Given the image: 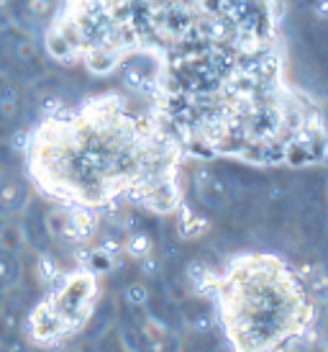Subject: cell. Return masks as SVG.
<instances>
[{"instance_id": "cell-6", "label": "cell", "mask_w": 328, "mask_h": 352, "mask_svg": "<svg viewBox=\"0 0 328 352\" xmlns=\"http://www.w3.org/2000/svg\"><path fill=\"white\" fill-rule=\"evenodd\" d=\"M208 219L203 214H198L193 206L183 204L177 208V236L185 239V242H198V239H203L208 234Z\"/></svg>"}, {"instance_id": "cell-12", "label": "cell", "mask_w": 328, "mask_h": 352, "mask_svg": "<svg viewBox=\"0 0 328 352\" xmlns=\"http://www.w3.org/2000/svg\"><path fill=\"white\" fill-rule=\"evenodd\" d=\"M124 301L128 303V306H144V303L149 301V288H146L144 283H131V285H126Z\"/></svg>"}, {"instance_id": "cell-15", "label": "cell", "mask_w": 328, "mask_h": 352, "mask_svg": "<svg viewBox=\"0 0 328 352\" xmlns=\"http://www.w3.org/2000/svg\"><path fill=\"white\" fill-rule=\"evenodd\" d=\"M139 267H141V273H144L146 278H154V275L159 273V260H156V254L152 252L149 257L139 260Z\"/></svg>"}, {"instance_id": "cell-14", "label": "cell", "mask_w": 328, "mask_h": 352, "mask_svg": "<svg viewBox=\"0 0 328 352\" xmlns=\"http://www.w3.org/2000/svg\"><path fill=\"white\" fill-rule=\"evenodd\" d=\"M16 108H19L16 90H5V93H0V116L13 118V116H16Z\"/></svg>"}, {"instance_id": "cell-7", "label": "cell", "mask_w": 328, "mask_h": 352, "mask_svg": "<svg viewBox=\"0 0 328 352\" xmlns=\"http://www.w3.org/2000/svg\"><path fill=\"white\" fill-rule=\"evenodd\" d=\"M185 275H187V280H190L195 294L211 296L213 280H215V270H213V267H208L205 263H190L187 270H185Z\"/></svg>"}, {"instance_id": "cell-3", "label": "cell", "mask_w": 328, "mask_h": 352, "mask_svg": "<svg viewBox=\"0 0 328 352\" xmlns=\"http://www.w3.org/2000/svg\"><path fill=\"white\" fill-rule=\"evenodd\" d=\"M100 283L87 267H75L47 291L26 319V334L36 347H62L85 329L95 311Z\"/></svg>"}, {"instance_id": "cell-8", "label": "cell", "mask_w": 328, "mask_h": 352, "mask_svg": "<svg viewBox=\"0 0 328 352\" xmlns=\"http://www.w3.org/2000/svg\"><path fill=\"white\" fill-rule=\"evenodd\" d=\"M154 252V239L146 234V232H131V234L124 239V254L131 257V260H144Z\"/></svg>"}, {"instance_id": "cell-2", "label": "cell", "mask_w": 328, "mask_h": 352, "mask_svg": "<svg viewBox=\"0 0 328 352\" xmlns=\"http://www.w3.org/2000/svg\"><path fill=\"white\" fill-rule=\"evenodd\" d=\"M211 298L229 352H295L316 322L308 283L272 252L233 254Z\"/></svg>"}, {"instance_id": "cell-13", "label": "cell", "mask_w": 328, "mask_h": 352, "mask_svg": "<svg viewBox=\"0 0 328 352\" xmlns=\"http://www.w3.org/2000/svg\"><path fill=\"white\" fill-rule=\"evenodd\" d=\"M65 108H67V103L59 98V96H44L39 103V113H41V118H49V116L62 113Z\"/></svg>"}, {"instance_id": "cell-18", "label": "cell", "mask_w": 328, "mask_h": 352, "mask_svg": "<svg viewBox=\"0 0 328 352\" xmlns=\"http://www.w3.org/2000/svg\"><path fill=\"white\" fill-rule=\"evenodd\" d=\"M3 175H5V173H3V170H0V177H3Z\"/></svg>"}, {"instance_id": "cell-17", "label": "cell", "mask_w": 328, "mask_h": 352, "mask_svg": "<svg viewBox=\"0 0 328 352\" xmlns=\"http://www.w3.org/2000/svg\"><path fill=\"white\" fill-rule=\"evenodd\" d=\"M16 57H19V59L36 57V47H34L31 41H19V44H16Z\"/></svg>"}, {"instance_id": "cell-10", "label": "cell", "mask_w": 328, "mask_h": 352, "mask_svg": "<svg viewBox=\"0 0 328 352\" xmlns=\"http://www.w3.org/2000/svg\"><path fill=\"white\" fill-rule=\"evenodd\" d=\"M62 275L65 273H62V267H59L54 254L41 252L39 257H36V278H39V283L44 285V288H51Z\"/></svg>"}, {"instance_id": "cell-4", "label": "cell", "mask_w": 328, "mask_h": 352, "mask_svg": "<svg viewBox=\"0 0 328 352\" xmlns=\"http://www.w3.org/2000/svg\"><path fill=\"white\" fill-rule=\"evenodd\" d=\"M100 226V214L82 206H59L47 214V232L57 242L69 247H85L93 242Z\"/></svg>"}, {"instance_id": "cell-16", "label": "cell", "mask_w": 328, "mask_h": 352, "mask_svg": "<svg viewBox=\"0 0 328 352\" xmlns=\"http://www.w3.org/2000/svg\"><path fill=\"white\" fill-rule=\"evenodd\" d=\"M31 16H47L51 10V0H29Z\"/></svg>"}, {"instance_id": "cell-11", "label": "cell", "mask_w": 328, "mask_h": 352, "mask_svg": "<svg viewBox=\"0 0 328 352\" xmlns=\"http://www.w3.org/2000/svg\"><path fill=\"white\" fill-rule=\"evenodd\" d=\"M23 245V232L16 224H5L0 229V250L8 252H19V247Z\"/></svg>"}, {"instance_id": "cell-9", "label": "cell", "mask_w": 328, "mask_h": 352, "mask_svg": "<svg viewBox=\"0 0 328 352\" xmlns=\"http://www.w3.org/2000/svg\"><path fill=\"white\" fill-rule=\"evenodd\" d=\"M21 280V263L16 252L0 250V291H8Z\"/></svg>"}, {"instance_id": "cell-5", "label": "cell", "mask_w": 328, "mask_h": 352, "mask_svg": "<svg viewBox=\"0 0 328 352\" xmlns=\"http://www.w3.org/2000/svg\"><path fill=\"white\" fill-rule=\"evenodd\" d=\"M31 201L29 186L19 177H0V219H16L26 211Z\"/></svg>"}, {"instance_id": "cell-1", "label": "cell", "mask_w": 328, "mask_h": 352, "mask_svg": "<svg viewBox=\"0 0 328 352\" xmlns=\"http://www.w3.org/2000/svg\"><path fill=\"white\" fill-rule=\"evenodd\" d=\"M21 155L31 186L59 206L128 204L169 216L185 204V152L149 108L118 90L39 118Z\"/></svg>"}]
</instances>
